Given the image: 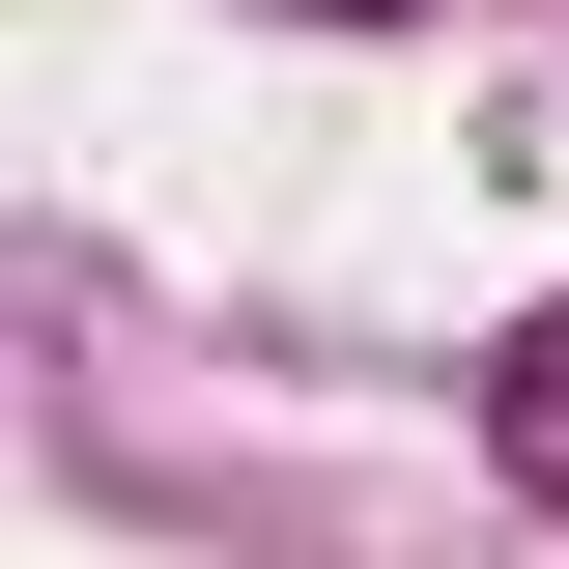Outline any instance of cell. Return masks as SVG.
<instances>
[{"label":"cell","instance_id":"1","mask_svg":"<svg viewBox=\"0 0 569 569\" xmlns=\"http://www.w3.org/2000/svg\"><path fill=\"white\" fill-rule=\"evenodd\" d=\"M485 456L569 512V313H512V342H485Z\"/></svg>","mask_w":569,"mask_h":569},{"label":"cell","instance_id":"2","mask_svg":"<svg viewBox=\"0 0 569 569\" xmlns=\"http://www.w3.org/2000/svg\"><path fill=\"white\" fill-rule=\"evenodd\" d=\"M342 29H370V0H342Z\"/></svg>","mask_w":569,"mask_h":569}]
</instances>
